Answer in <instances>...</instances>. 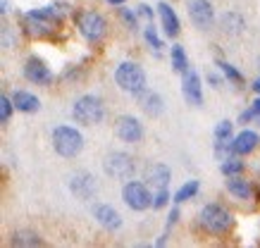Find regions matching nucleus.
<instances>
[{"label": "nucleus", "mask_w": 260, "mask_h": 248, "mask_svg": "<svg viewBox=\"0 0 260 248\" xmlns=\"http://www.w3.org/2000/svg\"><path fill=\"white\" fill-rule=\"evenodd\" d=\"M143 36H146V43H148L150 48L155 50V53H160L162 50V41H160L158 31H155V26L148 22V26H146V31H143Z\"/></svg>", "instance_id": "26"}, {"label": "nucleus", "mask_w": 260, "mask_h": 248, "mask_svg": "<svg viewBox=\"0 0 260 248\" xmlns=\"http://www.w3.org/2000/svg\"><path fill=\"white\" fill-rule=\"evenodd\" d=\"M158 15H160V24H162V31L174 39L179 33V17L174 15V10L167 5V3H160L158 5Z\"/></svg>", "instance_id": "17"}, {"label": "nucleus", "mask_w": 260, "mask_h": 248, "mask_svg": "<svg viewBox=\"0 0 260 248\" xmlns=\"http://www.w3.org/2000/svg\"><path fill=\"white\" fill-rule=\"evenodd\" d=\"M217 67H220L222 74H224V77H227V79L232 81V84H241V81H244L241 72H237V69H234V67H232L229 62H224V60H220V62H217Z\"/></svg>", "instance_id": "27"}, {"label": "nucleus", "mask_w": 260, "mask_h": 248, "mask_svg": "<svg viewBox=\"0 0 260 248\" xmlns=\"http://www.w3.org/2000/svg\"><path fill=\"white\" fill-rule=\"evenodd\" d=\"M77 26H79L81 36H84L86 41H91V43H98V41L105 36V31H108V22H105L98 12H93V10L81 12Z\"/></svg>", "instance_id": "7"}, {"label": "nucleus", "mask_w": 260, "mask_h": 248, "mask_svg": "<svg viewBox=\"0 0 260 248\" xmlns=\"http://www.w3.org/2000/svg\"><path fill=\"white\" fill-rule=\"evenodd\" d=\"M115 134H117V138L124 141V144H139L143 138V127L136 117L122 115L117 120V124H115Z\"/></svg>", "instance_id": "11"}, {"label": "nucleus", "mask_w": 260, "mask_h": 248, "mask_svg": "<svg viewBox=\"0 0 260 248\" xmlns=\"http://www.w3.org/2000/svg\"><path fill=\"white\" fill-rule=\"evenodd\" d=\"M139 105H141V110L148 115V117H155V115H160V112L165 110V103H162V98L155 93V91H143V93H139Z\"/></svg>", "instance_id": "20"}, {"label": "nucleus", "mask_w": 260, "mask_h": 248, "mask_svg": "<svg viewBox=\"0 0 260 248\" xmlns=\"http://www.w3.org/2000/svg\"><path fill=\"white\" fill-rule=\"evenodd\" d=\"M170 57H172L174 72H179V74H186V72H189V57H186V50L181 48V46H172V53H170Z\"/></svg>", "instance_id": "21"}, {"label": "nucleus", "mask_w": 260, "mask_h": 248, "mask_svg": "<svg viewBox=\"0 0 260 248\" xmlns=\"http://www.w3.org/2000/svg\"><path fill=\"white\" fill-rule=\"evenodd\" d=\"M12 108H15V103H12V96H3V98H0V120L8 122L10 115H12Z\"/></svg>", "instance_id": "29"}, {"label": "nucleus", "mask_w": 260, "mask_h": 248, "mask_svg": "<svg viewBox=\"0 0 260 248\" xmlns=\"http://www.w3.org/2000/svg\"><path fill=\"white\" fill-rule=\"evenodd\" d=\"M251 120H255V112H253V108H251V110H246V112H241V115H239V122H241V124H248Z\"/></svg>", "instance_id": "34"}, {"label": "nucleus", "mask_w": 260, "mask_h": 248, "mask_svg": "<svg viewBox=\"0 0 260 248\" xmlns=\"http://www.w3.org/2000/svg\"><path fill=\"white\" fill-rule=\"evenodd\" d=\"M15 43H17V39L10 33V29H3V46H5V48H12Z\"/></svg>", "instance_id": "31"}, {"label": "nucleus", "mask_w": 260, "mask_h": 248, "mask_svg": "<svg viewBox=\"0 0 260 248\" xmlns=\"http://www.w3.org/2000/svg\"><path fill=\"white\" fill-rule=\"evenodd\" d=\"M93 217L98 220V224H101V227L110 229V232H117L119 227H122V215H119L112 205H108V203L95 205V208H93Z\"/></svg>", "instance_id": "15"}, {"label": "nucleus", "mask_w": 260, "mask_h": 248, "mask_svg": "<svg viewBox=\"0 0 260 248\" xmlns=\"http://www.w3.org/2000/svg\"><path fill=\"white\" fill-rule=\"evenodd\" d=\"M198 193V182L196 179H191V182H186V184L181 186L179 191L174 193V203H184V200H189V198H193V196H196Z\"/></svg>", "instance_id": "22"}, {"label": "nucleus", "mask_w": 260, "mask_h": 248, "mask_svg": "<svg viewBox=\"0 0 260 248\" xmlns=\"http://www.w3.org/2000/svg\"><path fill=\"white\" fill-rule=\"evenodd\" d=\"M67 186H70L72 196H77L79 200H88V198H93L95 191H98V182H95V176L91 174V172H84V169H79V172H74V174L70 176V182H67Z\"/></svg>", "instance_id": "9"}, {"label": "nucleus", "mask_w": 260, "mask_h": 248, "mask_svg": "<svg viewBox=\"0 0 260 248\" xmlns=\"http://www.w3.org/2000/svg\"><path fill=\"white\" fill-rule=\"evenodd\" d=\"M201 224H203L208 232L224 234L232 227V215L222 205H205L201 210Z\"/></svg>", "instance_id": "8"}, {"label": "nucleus", "mask_w": 260, "mask_h": 248, "mask_svg": "<svg viewBox=\"0 0 260 248\" xmlns=\"http://www.w3.org/2000/svg\"><path fill=\"white\" fill-rule=\"evenodd\" d=\"M72 117L74 122H79L84 127H91V124H101L103 117H105V105L98 96H81L77 103L72 105Z\"/></svg>", "instance_id": "2"}, {"label": "nucleus", "mask_w": 260, "mask_h": 248, "mask_svg": "<svg viewBox=\"0 0 260 248\" xmlns=\"http://www.w3.org/2000/svg\"><path fill=\"white\" fill-rule=\"evenodd\" d=\"M12 246H43V241L31 232H19L12 234Z\"/></svg>", "instance_id": "23"}, {"label": "nucleus", "mask_w": 260, "mask_h": 248, "mask_svg": "<svg viewBox=\"0 0 260 248\" xmlns=\"http://www.w3.org/2000/svg\"><path fill=\"white\" fill-rule=\"evenodd\" d=\"M253 91H255V93H258V96H260V77H258V79H255V84H253Z\"/></svg>", "instance_id": "37"}, {"label": "nucleus", "mask_w": 260, "mask_h": 248, "mask_svg": "<svg viewBox=\"0 0 260 248\" xmlns=\"http://www.w3.org/2000/svg\"><path fill=\"white\" fill-rule=\"evenodd\" d=\"M251 108H253V112H255V122L260 124V98H258V100H253Z\"/></svg>", "instance_id": "35"}, {"label": "nucleus", "mask_w": 260, "mask_h": 248, "mask_svg": "<svg viewBox=\"0 0 260 248\" xmlns=\"http://www.w3.org/2000/svg\"><path fill=\"white\" fill-rule=\"evenodd\" d=\"M103 172L112 179H119V182H129L136 172V162L132 155H126L122 151H112L105 155L103 160Z\"/></svg>", "instance_id": "5"}, {"label": "nucleus", "mask_w": 260, "mask_h": 248, "mask_svg": "<svg viewBox=\"0 0 260 248\" xmlns=\"http://www.w3.org/2000/svg\"><path fill=\"white\" fill-rule=\"evenodd\" d=\"M189 17H191V22H193L198 29H203V31L213 29V24H215V10L208 0H191Z\"/></svg>", "instance_id": "10"}, {"label": "nucleus", "mask_w": 260, "mask_h": 248, "mask_svg": "<svg viewBox=\"0 0 260 248\" xmlns=\"http://www.w3.org/2000/svg\"><path fill=\"white\" fill-rule=\"evenodd\" d=\"M115 81L117 86L124 91V93H132V96H139L146 91V72L141 69V64L136 62H122L115 69Z\"/></svg>", "instance_id": "4"}, {"label": "nucleus", "mask_w": 260, "mask_h": 248, "mask_svg": "<svg viewBox=\"0 0 260 248\" xmlns=\"http://www.w3.org/2000/svg\"><path fill=\"white\" fill-rule=\"evenodd\" d=\"M136 12H139V15H141L143 19H148V22L153 19V10H150L148 5H146V3H143V5H139V10H136Z\"/></svg>", "instance_id": "33"}, {"label": "nucleus", "mask_w": 260, "mask_h": 248, "mask_svg": "<svg viewBox=\"0 0 260 248\" xmlns=\"http://www.w3.org/2000/svg\"><path fill=\"white\" fill-rule=\"evenodd\" d=\"M108 3H110V5H124L126 0H108Z\"/></svg>", "instance_id": "38"}, {"label": "nucleus", "mask_w": 260, "mask_h": 248, "mask_svg": "<svg viewBox=\"0 0 260 248\" xmlns=\"http://www.w3.org/2000/svg\"><path fill=\"white\" fill-rule=\"evenodd\" d=\"M222 174L227 176H234V174H241L244 172V160H237V158H224L220 165Z\"/></svg>", "instance_id": "24"}, {"label": "nucleus", "mask_w": 260, "mask_h": 248, "mask_svg": "<svg viewBox=\"0 0 260 248\" xmlns=\"http://www.w3.org/2000/svg\"><path fill=\"white\" fill-rule=\"evenodd\" d=\"M177 220H179V210L174 208V210H172V212H170V227H172V224H174V222H177Z\"/></svg>", "instance_id": "36"}, {"label": "nucleus", "mask_w": 260, "mask_h": 248, "mask_svg": "<svg viewBox=\"0 0 260 248\" xmlns=\"http://www.w3.org/2000/svg\"><path fill=\"white\" fill-rule=\"evenodd\" d=\"M227 191L234 196V198L239 200H248L253 198V186L246 182L241 174H234V176H229L227 179Z\"/></svg>", "instance_id": "19"}, {"label": "nucleus", "mask_w": 260, "mask_h": 248, "mask_svg": "<svg viewBox=\"0 0 260 248\" xmlns=\"http://www.w3.org/2000/svg\"><path fill=\"white\" fill-rule=\"evenodd\" d=\"M232 138V122L222 120L217 127H215V141H229Z\"/></svg>", "instance_id": "28"}, {"label": "nucleus", "mask_w": 260, "mask_h": 248, "mask_svg": "<svg viewBox=\"0 0 260 248\" xmlns=\"http://www.w3.org/2000/svg\"><path fill=\"white\" fill-rule=\"evenodd\" d=\"M53 148L60 158H77L84 148V136L74 127H55L53 129Z\"/></svg>", "instance_id": "3"}, {"label": "nucleus", "mask_w": 260, "mask_h": 248, "mask_svg": "<svg viewBox=\"0 0 260 248\" xmlns=\"http://www.w3.org/2000/svg\"><path fill=\"white\" fill-rule=\"evenodd\" d=\"M167 200H170V191L167 189H158L155 198H153V208H165Z\"/></svg>", "instance_id": "30"}, {"label": "nucleus", "mask_w": 260, "mask_h": 248, "mask_svg": "<svg viewBox=\"0 0 260 248\" xmlns=\"http://www.w3.org/2000/svg\"><path fill=\"white\" fill-rule=\"evenodd\" d=\"M12 103H15V110L26 112V115H34V112L41 110V100L29 91H15L12 93Z\"/></svg>", "instance_id": "18"}, {"label": "nucleus", "mask_w": 260, "mask_h": 248, "mask_svg": "<svg viewBox=\"0 0 260 248\" xmlns=\"http://www.w3.org/2000/svg\"><path fill=\"white\" fill-rule=\"evenodd\" d=\"M24 77L31 81V84H39V86H50L53 84V72L48 69L43 60L39 57H29L26 64H24Z\"/></svg>", "instance_id": "13"}, {"label": "nucleus", "mask_w": 260, "mask_h": 248, "mask_svg": "<svg viewBox=\"0 0 260 248\" xmlns=\"http://www.w3.org/2000/svg\"><path fill=\"white\" fill-rule=\"evenodd\" d=\"M122 19H124L129 29H136V15L134 12H129V10H122Z\"/></svg>", "instance_id": "32"}, {"label": "nucleus", "mask_w": 260, "mask_h": 248, "mask_svg": "<svg viewBox=\"0 0 260 248\" xmlns=\"http://www.w3.org/2000/svg\"><path fill=\"white\" fill-rule=\"evenodd\" d=\"M146 184L150 189H167L170 184V167L162 162H153L146 167Z\"/></svg>", "instance_id": "16"}, {"label": "nucleus", "mask_w": 260, "mask_h": 248, "mask_svg": "<svg viewBox=\"0 0 260 248\" xmlns=\"http://www.w3.org/2000/svg\"><path fill=\"white\" fill-rule=\"evenodd\" d=\"M67 15V5H50L43 10H31L24 15V24L29 29L31 36L41 39V36H50L55 24Z\"/></svg>", "instance_id": "1"}, {"label": "nucleus", "mask_w": 260, "mask_h": 248, "mask_svg": "<svg viewBox=\"0 0 260 248\" xmlns=\"http://www.w3.org/2000/svg\"><path fill=\"white\" fill-rule=\"evenodd\" d=\"M222 29H227L229 33H239L244 29V19L239 15H232V12H229V15L222 17Z\"/></svg>", "instance_id": "25"}, {"label": "nucleus", "mask_w": 260, "mask_h": 248, "mask_svg": "<svg viewBox=\"0 0 260 248\" xmlns=\"http://www.w3.org/2000/svg\"><path fill=\"white\" fill-rule=\"evenodd\" d=\"M184 79H181V96H184V100L191 105H203V84H201V77H198V72H193V69H189L186 74H181Z\"/></svg>", "instance_id": "12"}, {"label": "nucleus", "mask_w": 260, "mask_h": 248, "mask_svg": "<svg viewBox=\"0 0 260 248\" xmlns=\"http://www.w3.org/2000/svg\"><path fill=\"white\" fill-rule=\"evenodd\" d=\"M122 198L132 210H146L153 205V193H150V186L143 184V182H124L122 186Z\"/></svg>", "instance_id": "6"}, {"label": "nucleus", "mask_w": 260, "mask_h": 248, "mask_svg": "<svg viewBox=\"0 0 260 248\" xmlns=\"http://www.w3.org/2000/svg\"><path fill=\"white\" fill-rule=\"evenodd\" d=\"M260 144V136L255 134V131H251V129H244L241 134H237L234 136V141H232V153L234 155H239V158H244V155H248V153H253L255 148H258Z\"/></svg>", "instance_id": "14"}]
</instances>
